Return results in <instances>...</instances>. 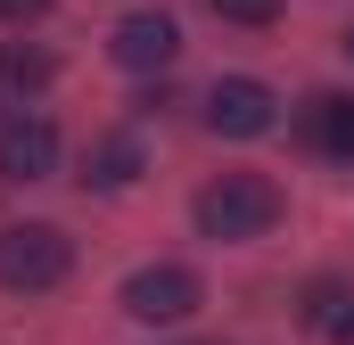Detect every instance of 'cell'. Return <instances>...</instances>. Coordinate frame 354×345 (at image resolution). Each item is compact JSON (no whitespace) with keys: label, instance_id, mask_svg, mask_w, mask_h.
Here are the masks:
<instances>
[{"label":"cell","instance_id":"6da1fadb","mask_svg":"<svg viewBox=\"0 0 354 345\" xmlns=\"http://www.w3.org/2000/svg\"><path fill=\"white\" fill-rule=\"evenodd\" d=\"M272 222H280V181H264V172H223L198 189V230L214 247H248Z\"/></svg>","mask_w":354,"mask_h":345},{"label":"cell","instance_id":"7a4b0ae2","mask_svg":"<svg viewBox=\"0 0 354 345\" xmlns=\"http://www.w3.org/2000/svg\"><path fill=\"white\" fill-rule=\"evenodd\" d=\"M66 263H75V247H66L58 222H8V230H0V288H8V296H41V288H58Z\"/></svg>","mask_w":354,"mask_h":345},{"label":"cell","instance_id":"3957f363","mask_svg":"<svg viewBox=\"0 0 354 345\" xmlns=\"http://www.w3.org/2000/svg\"><path fill=\"white\" fill-rule=\"evenodd\" d=\"M206 304V288H198V271H181V263H149V271H132L124 279V313L132 321H149V329H174Z\"/></svg>","mask_w":354,"mask_h":345},{"label":"cell","instance_id":"277c9868","mask_svg":"<svg viewBox=\"0 0 354 345\" xmlns=\"http://www.w3.org/2000/svg\"><path fill=\"white\" fill-rule=\"evenodd\" d=\"M272 124H280V99H272L256 75H223V83L206 90V132H223V140H264Z\"/></svg>","mask_w":354,"mask_h":345},{"label":"cell","instance_id":"5b68a950","mask_svg":"<svg viewBox=\"0 0 354 345\" xmlns=\"http://www.w3.org/2000/svg\"><path fill=\"white\" fill-rule=\"evenodd\" d=\"M58 172V132L41 115H8L0 124V181H50Z\"/></svg>","mask_w":354,"mask_h":345},{"label":"cell","instance_id":"8992f818","mask_svg":"<svg viewBox=\"0 0 354 345\" xmlns=\"http://www.w3.org/2000/svg\"><path fill=\"white\" fill-rule=\"evenodd\" d=\"M297 132H305V148H313V157L354 165V90H313V99L297 107Z\"/></svg>","mask_w":354,"mask_h":345},{"label":"cell","instance_id":"52a82bcc","mask_svg":"<svg viewBox=\"0 0 354 345\" xmlns=\"http://www.w3.org/2000/svg\"><path fill=\"white\" fill-rule=\"evenodd\" d=\"M107 50H115V66H132V75H165L181 58V25L174 17H124Z\"/></svg>","mask_w":354,"mask_h":345},{"label":"cell","instance_id":"ba28073f","mask_svg":"<svg viewBox=\"0 0 354 345\" xmlns=\"http://www.w3.org/2000/svg\"><path fill=\"white\" fill-rule=\"evenodd\" d=\"M41 83H50V58H41V50H25V41H8V50H0V99H8V107H25Z\"/></svg>","mask_w":354,"mask_h":345},{"label":"cell","instance_id":"9c48e42d","mask_svg":"<svg viewBox=\"0 0 354 345\" xmlns=\"http://www.w3.org/2000/svg\"><path fill=\"white\" fill-rule=\"evenodd\" d=\"M132 172H140V140H132V132H115V140H99V148H91V172H83V181H99V189H124Z\"/></svg>","mask_w":354,"mask_h":345},{"label":"cell","instance_id":"30bf717a","mask_svg":"<svg viewBox=\"0 0 354 345\" xmlns=\"http://www.w3.org/2000/svg\"><path fill=\"white\" fill-rule=\"evenodd\" d=\"M346 313H354V288H346V279H313V288H305V329H330V337H338Z\"/></svg>","mask_w":354,"mask_h":345},{"label":"cell","instance_id":"8fae6325","mask_svg":"<svg viewBox=\"0 0 354 345\" xmlns=\"http://www.w3.org/2000/svg\"><path fill=\"white\" fill-rule=\"evenodd\" d=\"M214 17H223V25H272L280 0H214Z\"/></svg>","mask_w":354,"mask_h":345},{"label":"cell","instance_id":"7c38bea8","mask_svg":"<svg viewBox=\"0 0 354 345\" xmlns=\"http://www.w3.org/2000/svg\"><path fill=\"white\" fill-rule=\"evenodd\" d=\"M338 345H354V313H346V329H338Z\"/></svg>","mask_w":354,"mask_h":345},{"label":"cell","instance_id":"4fadbf2b","mask_svg":"<svg viewBox=\"0 0 354 345\" xmlns=\"http://www.w3.org/2000/svg\"><path fill=\"white\" fill-rule=\"evenodd\" d=\"M0 8H41V0H0Z\"/></svg>","mask_w":354,"mask_h":345},{"label":"cell","instance_id":"5bb4252c","mask_svg":"<svg viewBox=\"0 0 354 345\" xmlns=\"http://www.w3.org/2000/svg\"><path fill=\"white\" fill-rule=\"evenodd\" d=\"M346 58H354V25H346Z\"/></svg>","mask_w":354,"mask_h":345}]
</instances>
